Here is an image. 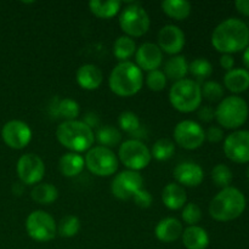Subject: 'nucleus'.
Masks as SVG:
<instances>
[{
  "instance_id": "f257e3e1",
  "label": "nucleus",
  "mask_w": 249,
  "mask_h": 249,
  "mask_svg": "<svg viewBox=\"0 0 249 249\" xmlns=\"http://www.w3.org/2000/svg\"><path fill=\"white\" fill-rule=\"evenodd\" d=\"M212 45L216 51L228 55L243 51L249 45V28L242 19H225L214 28Z\"/></svg>"
},
{
  "instance_id": "f03ea898",
  "label": "nucleus",
  "mask_w": 249,
  "mask_h": 249,
  "mask_svg": "<svg viewBox=\"0 0 249 249\" xmlns=\"http://www.w3.org/2000/svg\"><path fill=\"white\" fill-rule=\"evenodd\" d=\"M247 201L238 189L229 186L221 189L209 203V214L216 221L226 223L240 218L245 212Z\"/></svg>"
},
{
  "instance_id": "7ed1b4c3",
  "label": "nucleus",
  "mask_w": 249,
  "mask_h": 249,
  "mask_svg": "<svg viewBox=\"0 0 249 249\" xmlns=\"http://www.w3.org/2000/svg\"><path fill=\"white\" fill-rule=\"evenodd\" d=\"M143 85L142 71L131 61L119 62L112 70L108 87L114 95L130 97L138 94Z\"/></svg>"
},
{
  "instance_id": "20e7f679",
  "label": "nucleus",
  "mask_w": 249,
  "mask_h": 249,
  "mask_svg": "<svg viewBox=\"0 0 249 249\" xmlns=\"http://www.w3.org/2000/svg\"><path fill=\"white\" fill-rule=\"evenodd\" d=\"M56 139L71 152L82 153L92 147L95 134L83 121H63L56 129Z\"/></svg>"
},
{
  "instance_id": "39448f33",
  "label": "nucleus",
  "mask_w": 249,
  "mask_h": 249,
  "mask_svg": "<svg viewBox=\"0 0 249 249\" xmlns=\"http://www.w3.org/2000/svg\"><path fill=\"white\" fill-rule=\"evenodd\" d=\"M201 85L194 79L179 80L174 83L169 90V102L177 111L181 113H191L197 111L202 104Z\"/></svg>"
},
{
  "instance_id": "423d86ee",
  "label": "nucleus",
  "mask_w": 249,
  "mask_h": 249,
  "mask_svg": "<svg viewBox=\"0 0 249 249\" xmlns=\"http://www.w3.org/2000/svg\"><path fill=\"white\" fill-rule=\"evenodd\" d=\"M248 105L245 99L232 95L224 97L215 109V119L225 129H238L248 118Z\"/></svg>"
},
{
  "instance_id": "0eeeda50",
  "label": "nucleus",
  "mask_w": 249,
  "mask_h": 249,
  "mask_svg": "<svg viewBox=\"0 0 249 249\" xmlns=\"http://www.w3.org/2000/svg\"><path fill=\"white\" fill-rule=\"evenodd\" d=\"M85 167L90 173L100 178L113 175L118 170L119 160L111 148L92 146L85 156Z\"/></svg>"
},
{
  "instance_id": "6e6552de",
  "label": "nucleus",
  "mask_w": 249,
  "mask_h": 249,
  "mask_svg": "<svg viewBox=\"0 0 249 249\" xmlns=\"http://www.w3.org/2000/svg\"><path fill=\"white\" fill-rule=\"evenodd\" d=\"M119 26L125 36L139 38L148 32L151 19L146 10L139 2H130L124 7L119 16Z\"/></svg>"
},
{
  "instance_id": "1a4fd4ad",
  "label": "nucleus",
  "mask_w": 249,
  "mask_h": 249,
  "mask_svg": "<svg viewBox=\"0 0 249 249\" xmlns=\"http://www.w3.org/2000/svg\"><path fill=\"white\" fill-rule=\"evenodd\" d=\"M151 151L141 140L129 139L121 143L118 151V160H121L128 170L140 172L151 163Z\"/></svg>"
},
{
  "instance_id": "9d476101",
  "label": "nucleus",
  "mask_w": 249,
  "mask_h": 249,
  "mask_svg": "<svg viewBox=\"0 0 249 249\" xmlns=\"http://www.w3.org/2000/svg\"><path fill=\"white\" fill-rule=\"evenodd\" d=\"M26 231L29 237L36 242H49L56 237L57 226L49 213L34 211L27 216Z\"/></svg>"
},
{
  "instance_id": "9b49d317",
  "label": "nucleus",
  "mask_w": 249,
  "mask_h": 249,
  "mask_svg": "<svg viewBox=\"0 0 249 249\" xmlns=\"http://www.w3.org/2000/svg\"><path fill=\"white\" fill-rule=\"evenodd\" d=\"M174 140L180 147L194 151L201 147L206 141V131L201 124L191 119L179 122L174 128Z\"/></svg>"
},
{
  "instance_id": "f8f14e48",
  "label": "nucleus",
  "mask_w": 249,
  "mask_h": 249,
  "mask_svg": "<svg viewBox=\"0 0 249 249\" xmlns=\"http://www.w3.org/2000/svg\"><path fill=\"white\" fill-rule=\"evenodd\" d=\"M143 179L139 172L133 170H123L118 173L112 180L111 192L116 198L122 201L133 199L134 195L142 189Z\"/></svg>"
},
{
  "instance_id": "ddd939ff",
  "label": "nucleus",
  "mask_w": 249,
  "mask_h": 249,
  "mask_svg": "<svg viewBox=\"0 0 249 249\" xmlns=\"http://www.w3.org/2000/svg\"><path fill=\"white\" fill-rule=\"evenodd\" d=\"M16 172L22 184L36 185L43 180L45 174V165L38 155L26 153L17 160Z\"/></svg>"
},
{
  "instance_id": "4468645a",
  "label": "nucleus",
  "mask_w": 249,
  "mask_h": 249,
  "mask_svg": "<svg viewBox=\"0 0 249 249\" xmlns=\"http://www.w3.org/2000/svg\"><path fill=\"white\" fill-rule=\"evenodd\" d=\"M1 138L5 145L14 150H22L32 140V130L27 123L22 121H9L1 129Z\"/></svg>"
},
{
  "instance_id": "2eb2a0df",
  "label": "nucleus",
  "mask_w": 249,
  "mask_h": 249,
  "mask_svg": "<svg viewBox=\"0 0 249 249\" xmlns=\"http://www.w3.org/2000/svg\"><path fill=\"white\" fill-rule=\"evenodd\" d=\"M224 153L235 163L249 162V131L236 130L226 136L224 141Z\"/></svg>"
},
{
  "instance_id": "dca6fc26",
  "label": "nucleus",
  "mask_w": 249,
  "mask_h": 249,
  "mask_svg": "<svg viewBox=\"0 0 249 249\" xmlns=\"http://www.w3.org/2000/svg\"><path fill=\"white\" fill-rule=\"evenodd\" d=\"M157 40V45L162 50V53L177 56L184 49L186 39H185V33L180 27L175 24H167L158 32Z\"/></svg>"
},
{
  "instance_id": "f3484780",
  "label": "nucleus",
  "mask_w": 249,
  "mask_h": 249,
  "mask_svg": "<svg viewBox=\"0 0 249 249\" xmlns=\"http://www.w3.org/2000/svg\"><path fill=\"white\" fill-rule=\"evenodd\" d=\"M135 65L141 71L152 72L158 70L163 62V53L157 44L143 43L140 48L136 49L135 53Z\"/></svg>"
},
{
  "instance_id": "a211bd4d",
  "label": "nucleus",
  "mask_w": 249,
  "mask_h": 249,
  "mask_svg": "<svg viewBox=\"0 0 249 249\" xmlns=\"http://www.w3.org/2000/svg\"><path fill=\"white\" fill-rule=\"evenodd\" d=\"M174 178L177 184L182 187H197L204 179V172L199 164L195 162H182L174 169Z\"/></svg>"
},
{
  "instance_id": "6ab92c4d",
  "label": "nucleus",
  "mask_w": 249,
  "mask_h": 249,
  "mask_svg": "<svg viewBox=\"0 0 249 249\" xmlns=\"http://www.w3.org/2000/svg\"><path fill=\"white\" fill-rule=\"evenodd\" d=\"M75 80L78 85L84 90H96L104 82V75L97 66L85 63L78 68L75 73Z\"/></svg>"
},
{
  "instance_id": "aec40b11",
  "label": "nucleus",
  "mask_w": 249,
  "mask_h": 249,
  "mask_svg": "<svg viewBox=\"0 0 249 249\" xmlns=\"http://www.w3.org/2000/svg\"><path fill=\"white\" fill-rule=\"evenodd\" d=\"M184 229L181 221L177 218H164L157 224L155 229V235L160 242H175L181 237Z\"/></svg>"
},
{
  "instance_id": "412c9836",
  "label": "nucleus",
  "mask_w": 249,
  "mask_h": 249,
  "mask_svg": "<svg viewBox=\"0 0 249 249\" xmlns=\"http://www.w3.org/2000/svg\"><path fill=\"white\" fill-rule=\"evenodd\" d=\"M187 201V195L184 187L177 182L165 185L162 191V202L170 211H179L184 208Z\"/></svg>"
},
{
  "instance_id": "4be33fe9",
  "label": "nucleus",
  "mask_w": 249,
  "mask_h": 249,
  "mask_svg": "<svg viewBox=\"0 0 249 249\" xmlns=\"http://www.w3.org/2000/svg\"><path fill=\"white\" fill-rule=\"evenodd\" d=\"M58 168L63 177L74 178L79 175L85 168V160L80 153L68 152L61 156Z\"/></svg>"
},
{
  "instance_id": "5701e85b",
  "label": "nucleus",
  "mask_w": 249,
  "mask_h": 249,
  "mask_svg": "<svg viewBox=\"0 0 249 249\" xmlns=\"http://www.w3.org/2000/svg\"><path fill=\"white\" fill-rule=\"evenodd\" d=\"M181 237L186 249H207L209 246L208 232L198 225L185 229Z\"/></svg>"
},
{
  "instance_id": "b1692460",
  "label": "nucleus",
  "mask_w": 249,
  "mask_h": 249,
  "mask_svg": "<svg viewBox=\"0 0 249 249\" xmlns=\"http://www.w3.org/2000/svg\"><path fill=\"white\" fill-rule=\"evenodd\" d=\"M224 85L233 94L249 89V72L246 68H233L224 75Z\"/></svg>"
},
{
  "instance_id": "393cba45",
  "label": "nucleus",
  "mask_w": 249,
  "mask_h": 249,
  "mask_svg": "<svg viewBox=\"0 0 249 249\" xmlns=\"http://www.w3.org/2000/svg\"><path fill=\"white\" fill-rule=\"evenodd\" d=\"M163 73L165 74L167 79L177 83L186 78L187 73H189V63L184 56H173L165 62Z\"/></svg>"
},
{
  "instance_id": "a878e982",
  "label": "nucleus",
  "mask_w": 249,
  "mask_h": 249,
  "mask_svg": "<svg viewBox=\"0 0 249 249\" xmlns=\"http://www.w3.org/2000/svg\"><path fill=\"white\" fill-rule=\"evenodd\" d=\"M55 104L51 105L53 114L57 118H62L66 121H75L79 117L80 106L77 101L72 99H53Z\"/></svg>"
},
{
  "instance_id": "bb28decb",
  "label": "nucleus",
  "mask_w": 249,
  "mask_h": 249,
  "mask_svg": "<svg viewBox=\"0 0 249 249\" xmlns=\"http://www.w3.org/2000/svg\"><path fill=\"white\" fill-rule=\"evenodd\" d=\"M163 12L177 21H184L191 15L192 5L186 0H165L160 4Z\"/></svg>"
},
{
  "instance_id": "cd10ccee",
  "label": "nucleus",
  "mask_w": 249,
  "mask_h": 249,
  "mask_svg": "<svg viewBox=\"0 0 249 249\" xmlns=\"http://www.w3.org/2000/svg\"><path fill=\"white\" fill-rule=\"evenodd\" d=\"M31 196L34 202L46 206V204L53 203L57 199L58 190L53 184H49V182H41L40 184L39 182L32 189Z\"/></svg>"
},
{
  "instance_id": "c85d7f7f",
  "label": "nucleus",
  "mask_w": 249,
  "mask_h": 249,
  "mask_svg": "<svg viewBox=\"0 0 249 249\" xmlns=\"http://www.w3.org/2000/svg\"><path fill=\"white\" fill-rule=\"evenodd\" d=\"M122 7V2L118 0H109V1H100V0H91L89 2V9L92 15L99 18H112L119 12Z\"/></svg>"
},
{
  "instance_id": "c756f323",
  "label": "nucleus",
  "mask_w": 249,
  "mask_h": 249,
  "mask_svg": "<svg viewBox=\"0 0 249 249\" xmlns=\"http://www.w3.org/2000/svg\"><path fill=\"white\" fill-rule=\"evenodd\" d=\"M136 53V43L128 36H122L116 39L113 44V55L121 62L129 61Z\"/></svg>"
},
{
  "instance_id": "7c9ffc66",
  "label": "nucleus",
  "mask_w": 249,
  "mask_h": 249,
  "mask_svg": "<svg viewBox=\"0 0 249 249\" xmlns=\"http://www.w3.org/2000/svg\"><path fill=\"white\" fill-rule=\"evenodd\" d=\"M118 125L122 130L131 135H142L143 133L141 129L140 119L134 112H122L118 117Z\"/></svg>"
},
{
  "instance_id": "2f4dec72",
  "label": "nucleus",
  "mask_w": 249,
  "mask_h": 249,
  "mask_svg": "<svg viewBox=\"0 0 249 249\" xmlns=\"http://www.w3.org/2000/svg\"><path fill=\"white\" fill-rule=\"evenodd\" d=\"M96 140L99 141L100 146L111 148L119 145V142H121L122 140V134L121 131L117 128H114V126L106 125L99 129V131H97L96 134Z\"/></svg>"
},
{
  "instance_id": "473e14b6",
  "label": "nucleus",
  "mask_w": 249,
  "mask_h": 249,
  "mask_svg": "<svg viewBox=\"0 0 249 249\" xmlns=\"http://www.w3.org/2000/svg\"><path fill=\"white\" fill-rule=\"evenodd\" d=\"M175 153V143L169 139H160L155 142L151 150V156L155 160L163 162V160H168L173 157Z\"/></svg>"
},
{
  "instance_id": "72a5a7b5",
  "label": "nucleus",
  "mask_w": 249,
  "mask_h": 249,
  "mask_svg": "<svg viewBox=\"0 0 249 249\" xmlns=\"http://www.w3.org/2000/svg\"><path fill=\"white\" fill-rule=\"evenodd\" d=\"M80 230V221L75 215H66L60 220L57 225L58 235L62 237H74Z\"/></svg>"
},
{
  "instance_id": "f704fd0d",
  "label": "nucleus",
  "mask_w": 249,
  "mask_h": 249,
  "mask_svg": "<svg viewBox=\"0 0 249 249\" xmlns=\"http://www.w3.org/2000/svg\"><path fill=\"white\" fill-rule=\"evenodd\" d=\"M189 72L197 78V80H204L209 78L213 73V66L207 58H195L189 65Z\"/></svg>"
},
{
  "instance_id": "c9c22d12",
  "label": "nucleus",
  "mask_w": 249,
  "mask_h": 249,
  "mask_svg": "<svg viewBox=\"0 0 249 249\" xmlns=\"http://www.w3.org/2000/svg\"><path fill=\"white\" fill-rule=\"evenodd\" d=\"M233 179L232 172L230 168L226 164H216L215 167L212 169V180L215 184V186L220 187V189H226L231 185Z\"/></svg>"
},
{
  "instance_id": "e433bc0d",
  "label": "nucleus",
  "mask_w": 249,
  "mask_h": 249,
  "mask_svg": "<svg viewBox=\"0 0 249 249\" xmlns=\"http://www.w3.org/2000/svg\"><path fill=\"white\" fill-rule=\"evenodd\" d=\"M202 97L208 100L209 102L221 101L224 97V88L221 84L214 80H207L201 87Z\"/></svg>"
},
{
  "instance_id": "4c0bfd02",
  "label": "nucleus",
  "mask_w": 249,
  "mask_h": 249,
  "mask_svg": "<svg viewBox=\"0 0 249 249\" xmlns=\"http://www.w3.org/2000/svg\"><path fill=\"white\" fill-rule=\"evenodd\" d=\"M181 218L184 223H186L189 226H195L201 221L202 219V211L196 203H186L182 208Z\"/></svg>"
},
{
  "instance_id": "58836bf2",
  "label": "nucleus",
  "mask_w": 249,
  "mask_h": 249,
  "mask_svg": "<svg viewBox=\"0 0 249 249\" xmlns=\"http://www.w3.org/2000/svg\"><path fill=\"white\" fill-rule=\"evenodd\" d=\"M167 77L163 73V71L156 70L152 72H148L146 77V85L151 91H162L167 87Z\"/></svg>"
},
{
  "instance_id": "ea45409f",
  "label": "nucleus",
  "mask_w": 249,
  "mask_h": 249,
  "mask_svg": "<svg viewBox=\"0 0 249 249\" xmlns=\"http://www.w3.org/2000/svg\"><path fill=\"white\" fill-rule=\"evenodd\" d=\"M152 195H151L147 190L143 189V187L141 190H139L133 197L134 203L142 209L150 208L151 204H152Z\"/></svg>"
},
{
  "instance_id": "a19ab883",
  "label": "nucleus",
  "mask_w": 249,
  "mask_h": 249,
  "mask_svg": "<svg viewBox=\"0 0 249 249\" xmlns=\"http://www.w3.org/2000/svg\"><path fill=\"white\" fill-rule=\"evenodd\" d=\"M224 139V131L223 129L219 128V126H209L208 130L206 131V140H208L209 142L218 143L220 142Z\"/></svg>"
},
{
  "instance_id": "79ce46f5",
  "label": "nucleus",
  "mask_w": 249,
  "mask_h": 249,
  "mask_svg": "<svg viewBox=\"0 0 249 249\" xmlns=\"http://www.w3.org/2000/svg\"><path fill=\"white\" fill-rule=\"evenodd\" d=\"M198 118L204 123H209L215 118V109L212 108L211 106H202L198 108Z\"/></svg>"
},
{
  "instance_id": "37998d69",
  "label": "nucleus",
  "mask_w": 249,
  "mask_h": 249,
  "mask_svg": "<svg viewBox=\"0 0 249 249\" xmlns=\"http://www.w3.org/2000/svg\"><path fill=\"white\" fill-rule=\"evenodd\" d=\"M220 66L226 70L229 71L233 70V66H235V58H233L232 55H228V53H224L223 56L220 57Z\"/></svg>"
},
{
  "instance_id": "c03bdc74",
  "label": "nucleus",
  "mask_w": 249,
  "mask_h": 249,
  "mask_svg": "<svg viewBox=\"0 0 249 249\" xmlns=\"http://www.w3.org/2000/svg\"><path fill=\"white\" fill-rule=\"evenodd\" d=\"M83 122H84V123L91 129L96 128V126H99V124H100L99 117H97V114H95L94 112H89V113L85 114Z\"/></svg>"
},
{
  "instance_id": "a18cd8bd",
  "label": "nucleus",
  "mask_w": 249,
  "mask_h": 249,
  "mask_svg": "<svg viewBox=\"0 0 249 249\" xmlns=\"http://www.w3.org/2000/svg\"><path fill=\"white\" fill-rule=\"evenodd\" d=\"M235 6L240 14L249 17V0H237L235 2Z\"/></svg>"
},
{
  "instance_id": "49530a36",
  "label": "nucleus",
  "mask_w": 249,
  "mask_h": 249,
  "mask_svg": "<svg viewBox=\"0 0 249 249\" xmlns=\"http://www.w3.org/2000/svg\"><path fill=\"white\" fill-rule=\"evenodd\" d=\"M243 65L249 72V45L243 50Z\"/></svg>"
},
{
  "instance_id": "de8ad7c7",
  "label": "nucleus",
  "mask_w": 249,
  "mask_h": 249,
  "mask_svg": "<svg viewBox=\"0 0 249 249\" xmlns=\"http://www.w3.org/2000/svg\"><path fill=\"white\" fill-rule=\"evenodd\" d=\"M247 180H248V182H249V167H248V169H247Z\"/></svg>"
},
{
  "instance_id": "09e8293b",
  "label": "nucleus",
  "mask_w": 249,
  "mask_h": 249,
  "mask_svg": "<svg viewBox=\"0 0 249 249\" xmlns=\"http://www.w3.org/2000/svg\"><path fill=\"white\" fill-rule=\"evenodd\" d=\"M248 28H249V27H248Z\"/></svg>"
}]
</instances>
